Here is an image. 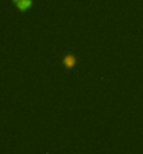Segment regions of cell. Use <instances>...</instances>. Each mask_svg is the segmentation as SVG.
I'll return each instance as SVG.
<instances>
[{
	"label": "cell",
	"instance_id": "6da1fadb",
	"mask_svg": "<svg viewBox=\"0 0 143 154\" xmlns=\"http://www.w3.org/2000/svg\"><path fill=\"white\" fill-rule=\"evenodd\" d=\"M11 2L18 11H27L34 4V0H11Z\"/></svg>",
	"mask_w": 143,
	"mask_h": 154
},
{
	"label": "cell",
	"instance_id": "7a4b0ae2",
	"mask_svg": "<svg viewBox=\"0 0 143 154\" xmlns=\"http://www.w3.org/2000/svg\"><path fill=\"white\" fill-rule=\"evenodd\" d=\"M65 65L66 66H72L74 63V62H76V59H74V56H69V55H67V56H65Z\"/></svg>",
	"mask_w": 143,
	"mask_h": 154
}]
</instances>
